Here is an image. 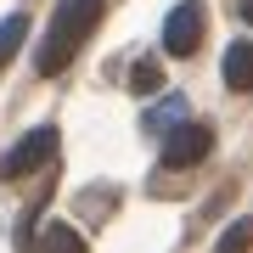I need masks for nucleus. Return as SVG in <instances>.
I'll return each instance as SVG.
<instances>
[{"label":"nucleus","instance_id":"nucleus-8","mask_svg":"<svg viewBox=\"0 0 253 253\" xmlns=\"http://www.w3.org/2000/svg\"><path fill=\"white\" fill-rule=\"evenodd\" d=\"M129 90H135V96H158L163 90V62H158V56H141V62L129 68Z\"/></svg>","mask_w":253,"mask_h":253},{"label":"nucleus","instance_id":"nucleus-4","mask_svg":"<svg viewBox=\"0 0 253 253\" xmlns=\"http://www.w3.org/2000/svg\"><path fill=\"white\" fill-rule=\"evenodd\" d=\"M208 152H214V129L197 124V118H186V124L163 141V163H169V169H191V163H203Z\"/></svg>","mask_w":253,"mask_h":253},{"label":"nucleus","instance_id":"nucleus-7","mask_svg":"<svg viewBox=\"0 0 253 253\" xmlns=\"http://www.w3.org/2000/svg\"><path fill=\"white\" fill-rule=\"evenodd\" d=\"M180 124H186V101H180V96H169L163 107H152V113H146V129H158L163 141H169Z\"/></svg>","mask_w":253,"mask_h":253},{"label":"nucleus","instance_id":"nucleus-9","mask_svg":"<svg viewBox=\"0 0 253 253\" xmlns=\"http://www.w3.org/2000/svg\"><path fill=\"white\" fill-rule=\"evenodd\" d=\"M23 40H28V17H23V11H11V17L0 23V73H6V62L17 56Z\"/></svg>","mask_w":253,"mask_h":253},{"label":"nucleus","instance_id":"nucleus-10","mask_svg":"<svg viewBox=\"0 0 253 253\" xmlns=\"http://www.w3.org/2000/svg\"><path fill=\"white\" fill-rule=\"evenodd\" d=\"M214 253H253V219H236V225H225V236L214 242Z\"/></svg>","mask_w":253,"mask_h":253},{"label":"nucleus","instance_id":"nucleus-2","mask_svg":"<svg viewBox=\"0 0 253 253\" xmlns=\"http://www.w3.org/2000/svg\"><path fill=\"white\" fill-rule=\"evenodd\" d=\"M51 158H56V124H40V129H28V135L0 158V180H23V174L45 169Z\"/></svg>","mask_w":253,"mask_h":253},{"label":"nucleus","instance_id":"nucleus-5","mask_svg":"<svg viewBox=\"0 0 253 253\" xmlns=\"http://www.w3.org/2000/svg\"><path fill=\"white\" fill-rule=\"evenodd\" d=\"M225 84L236 96H253V40H236L225 51Z\"/></svg>","mask_w":253,"mask_h":253},{"label":"nucleus","instance_id":"nucleus-6","mask_svg":"<svg viewBox=\"0 0 253 253\" xmlns=\"http://www.w3.org/2000/svg\"><path fill=\"white\" fill-rule=\"evenodd\" d=\"M40 253H84V236L73 225H62V219H51L45 236H40Z\"/></svg>","mask_w":253,"mask_h":253},{"label":"nucleus","instance_id":"nucleus-11","mask_svg":"<svg viewBox=\"0 0 253 253\" xmlns=\"http://www.w3.org/2000/svg\"><path fill=\"white\" fill-rule=\"evenodd\" d=\"M236 11H242V23L253 28V0H236Z\"/></svg>","mask_w":253,"mask_h":253},{"label":"nucleus","instance_id":"nucleus-3","mask_svg":"<svg viewBox=\"0 0 253 253\" xmlns=\"http://www.w3.org/2000/svg\"><path fill=\"white\" fill-rule=\"evenodd\" d=\"M203 45V6L197 0H180V6L163 17V51L169 56H191Z\"/></svg>","mask_w":253,"mask_h":253},{"label":"nucleus","instance_id":"nucleus-1","mask_svg":"<svg viewBox=\"0 0 253 253\" xmlns=\"http://www.w3.org/2000/svg\"><path fill=\"white\" fill-rule=\"evenodd\" d=\"M101 23V0H62L56 6V17H51V34L40 40V51H34V68L45 73H62L73 56H79V45L90 40V28Z\"/></svg>","mask_w":253,"mask_h":253}]
</instances>
